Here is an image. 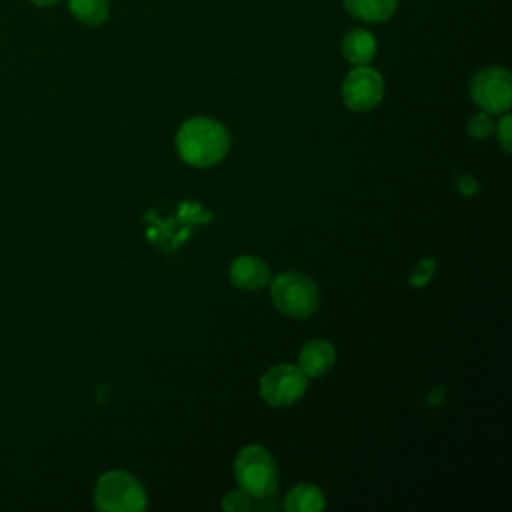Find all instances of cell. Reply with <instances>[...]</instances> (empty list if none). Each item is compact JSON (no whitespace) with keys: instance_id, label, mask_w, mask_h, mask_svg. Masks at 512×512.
<instances>
[{"instance_id":"1","label":"cell","mask_w":512,"mask_h":512,"mask_svg":"<svg viewBox=\"0 0 512 512\" xmlns=\"http://www.w3.org/2000/svg\"><path fill=\"white\" fill-rule=\"evenodd\" d=\"M230 148L228 130L204 116L186 120L176 134V150L180 158L196 168L218 164Z\"/></svg>"},{"instance_id":"2","label":"cell","mask_w":512,"mask_h":512,"mask_svg":"<svg viewBox=\"0 0 512 512\" xmlns=\"http://www.w3.org/2000/svg\"><path fill=\"white\" fill-rule=\"evenodd\" d=\"M234 476L250 498L266 500L278 490V470L270 452L258 444L244 446L234 460Z\"/></svg>"},{"instance_id":"3","label":"cell","mask_w":512,"mask_h":512,"mask_svg":"<svg viewBox=\"0 0 512 512\" xmlns=\"http://www.w3.org/2000/svg\"><path fill=\"white\" fill-rule=\"evenodd\" d=\"M270 284L272 304L286 316L304 320L312 316L320 304L318 286L312 278L302 272L286 270L280 272Z\"/></svg>"},{"instance_id":"4","label":"cell","mask_w":512,"mask_h":512,"mask_svg":"<svg viewBox=\"0 0 512 512\" xmlns=\"http://www.w3.org/2000/svg\"><path fill=\"white\" fill-rule=\"evenodd\" d=\"M94 504L104 512H138L146 508L148 498L138 478L124 470H110L96 482Z\"/></svg>"},{"instance_id":"5","label":"cell","mask_w":512,"mask_h":512,"mask_svg":"<svg viewBox=\"0 0 512 512\" xmlns=\"http://www.w3.org/2000/svg\"><path fill=\"white\" fill-rule=\"evenodd\" d=\"M474 104L488 114L508 112L512 102V78L502 66H488L474 74L470 82Z\"/></svg>"},{"instance_id":"6","label":"cell","mask_w":512,"mask_h":512,"mask_svg":"<svg viewBox=\"0 0 512 512\" xmlns=\"http://www.w3.org/2000/svg\"><path fill=\"white\" fill-rule=\"evenodd\" d=\"M308 388V376L292 364H276L260 378V396L270 406H290L298 402Z\"/></svg>"},{"instance_id":"7","label":"cell","mask_w":512,"mask_h":512,"mask_svg":"<svg viewBox=\"0 0 512 512\" xmlns=\"http://www.w3.org/2000/svg\"><path fill=\"white\" fill-rule=\"evenodd\" d=\"M384 96V78L378 70L366 66L352 68L342 82V100L352 112H368Z\"/></svg>"},{"instance_id":"8","label":"cell","mask_w":512,"mask_h":512,"mask_svg":"<svg viewBox=\"0 0 512 512\" xmlns=\"http://www.w3.org/2000/svg\"><path fill=\"white\" fill-rule=\"evenodd\" d=\"M230 282L240 290H260L270 282V268L258 256H238L230 266Z\"/></svg>"},{"instance_id":"9","label":"cell","mask_w":512,"mask_h":512,"mask_svg":"<svg viewBox=\"0 0 512 512\" xmlns=\"http://www.w3.org/2000/svg\"><path fill=\"white\" fill-rule=\"evenodd\" d=\"M334 362H336V350L326 340H310L302 346L298 354V368L308 378H316L330 372Z\"/></svg>"},{"instance_id":"10","label":"cell","mask_w":512,"mask_h":512,"mask_svg":"<svg viewBox=\"0 0 512 512\" xmlns=\"http://www.w3.org/2000/svg\"><path fill=\"white\" fill-rule=\"evenodd\" d=\"M376 38L364 28H354L342 38V56L354 66H366L376 56Z\"/></svg>"},{"instance_id":"11","label":"cell","mask_w":512,"mask_h":512,"mask_svg":"<svg viewBox=\"0 0 512 512\" xmlns=\"http://www.w3.org/2000/svg\"><path fill=\"white\" fill-rule=\"evenodd\" d=\"M342 2H344V10L352 18L368 24H380L390 20L398 6V0H342Z\"/></svg>"},{"instance_id":"12","label":"cell","mask_w":512,"mask_h":512,"mask_svg":"<svg viewBox=\"0 0 512 512\" xmlns=\"http://www.w3.org/2000/svg\"><path fill=\"white\" fill-rule=\"evenodd\" d=\"M324 508H326V498L322 490L314 484L294 486L284 500V510L288 512H320Z\"/></svg>"},{"instance_id":"13","label":"cell","mask_w":512,"mask_h":512,"mask_svg":"<svg viewBox=\"0 0 512 512\" xmlns=\"http://www.w3.org/2000/svg\"><path fill=\"white\" fill-rule=\"evenodd\" d=\"M68 8L76 20L88 26H100L108 20V0H68Z\"/></svg>"},{"instance_id":"14","label":"cell","mask_w":512,"mask_h":512,"mask_svg":"<svg viewBox=\"0 0 512 512\" xmlns=\"http://www.w3.org/2000/svg\"><path fill=\"white\" fill-rule=\"evenodd\" d=\"M468 134L476 140H484L488 138L492 132H494V122L490 118L488 112H478L474 114L470 120H468V126H466Z\"/></svg>"},{"instance_id":"15","label":"cell","mask_w":512,"mask_h":512,"mask_svg":"<svg viewBox=\"0 0 512 512\" xmlns=\"http://www.w3.org/2000/svg\"><path fill=\"white\" fill-rule=\"evenodd\" d=\"M434 272H436V260L424 258V260L412 270V274H410V286H414V288L426 286V284L432 280Z\"/></svg>"},{"instance_id":"16","label":"cell","mask_w":512,"mask_h":512,"mask_svg":"<svg viewBox=\"0 0 512 512\" xmlns=\"http://www.w3.org/2000/svg\"><path fill=\"white\" fill-rule=\"evenodd\" d=\"M222 508L228 512H246L252 508V500L244 490H232L224 496Z\"/></svg>"},{"instance_id":"17","label":"cell","mask_w":512,"mask_h":512,"mask_svg":"<svg viewBox=\"0 0 512 512\" xmlns=\"http://www.w3.org/2000/svg\"><path fill=\"white\" fill-rule=\"evenodd\" d=\"M510 126H512V120H510V114L508 112H502V118L500 122L494 126L496 128V138H498V144L502 146L504 152H510L512 146V136H510Z\"/></svg>"},{"instance_id":"18","label":"cell","mask_w":512,"mask_h":512,"mask_svg":"<svg viewBox=\"0 0 512 512\" xmlns=\"http://www.w3.org/2000/svg\"><path fill=\"white\" fill-rule=\"evenodd\" d=\"M456 184H458V192L464 196H472L478 192V182L470 174H460L456 178Z\"/></svg>"},{"instance_id":"19","label":"cell","mask_w":512,"mask_h":512,"mask_svg":"<svg viewBox=\"0 0 512 512\" xmlns=\"http://www.w3.org/2000/svg\"><path fill=\"white\" fill-rule=\"evenodd\" d=\"M30 2L36 6H50V4H56L58 0H30Z\"/></svg>"}]
</instances>
